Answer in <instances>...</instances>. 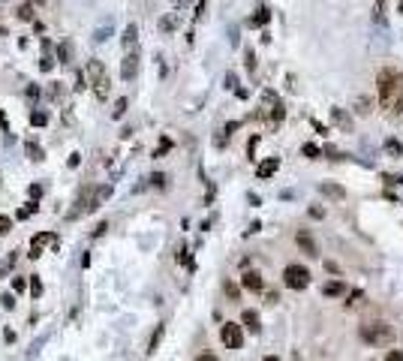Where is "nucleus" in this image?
Wrapping results in <instances>:
<instances>
[{
	"label": "nucleus",
	"mask_w": 403,
	"mask_h": 361,
	"mask_svg": "<svg viewBox=\"0 0 403 361\" xmlns=\"http://www.w3.org/2000/svg\"><path fill=\"white\" fill-rule=\"evenodd\" d=\"M12 265H15V253H9V256H6V262H0V274H6Z\"/></svg>",
	"instance_id": "31"
},
{
	"label": "nucleus",
	"mask_w": 403,
	"mask_h": 361,
	"mask_svg": "<svg viewBox=\"0 0 403 361\" xmlns=\"http://www.w3.org/2000/svg\"><path fill=\"white\" fill-rule=\"evenodd\" d=\"M355 111H358V114H370V111H373V102H370L367 96H361V99H358V108H355Z\"/></svg>",
	"instance_id": "22"
},
{
	"label": "nucleus",
	"mask_w": 403,
	"mask_h": 361,
	"mask_svg": "<svg viewBox=\"0 0 403 361\" xmlns=\"http://www.w3.org/2000/svg\"><path fill=\"white\" fill-rule=\"evenodd\" d=\"M151 184H154V187H166V175H160V172L151 175Z\"/></svg>",
	"instance_id": "32"
},
{
	"label": "nucleus",
	"mask_w": 403,
	"mask_h": 361,
	"mask_svg": "<svg viewBox=\"0 0 403 361\" xmlns=\"http://www.w3.org/2000/svg\"><path fill=\"white\" fill-rule=\"evenodd\" d=\"M9 229H12V220L9 217H0V235H6Z\"/></svg>",
	"instance_id": "33"
},
{
	"label": "nucleus",
	"mask_w": 403,
	"mask_h": 361,
	"mask_svg": "<svg viewBox=\"0 0 403 361\" xmlns=\"http://www.w3.org/2000/svg\"><path fill=\"white\" fill-rule=\"evenodd\" d=\"M169 148H172V139H163V142H160V148L154 151V157H163V154H166Z\"/></svg>",
	"instance_id": "28"
},
{
	"label": "nucleus",
	"mask_w": 403,
	"mask_h": 361,
	"mask_svg": "<svg viewBox=\"0 0 403 361\" xmlns=\"http://www.w3.org/2000/svg\"><path fill=\"white\" fill-rule=\"evenodd\" d=\"M358 334H361V340L370 343V346H391V343H394V328H391L388 322H382V319L364 322V325L358 328Z\"/></svg>",
	"instance_id": "2"
},
{
	"label": "nucleus",
	"mask_w": 403,
	"mask_h": 361,
	"mask_svg": "<svg viewBox=\"0 0 403 361\" xmlns=\"http://www.w3.org/2000/svg\"><path fill=\"white\" fill-rule=\"evenodd\" d=\"M268 108H271V111H268V124H271V127H277V124L286 117V108H283V102H280V99H274V105H268Z\"/></svg>",
	"instance_id": "14"
},
{
	"label": "nucleus",
	"mask_w": 403,
	"mask_h": 361,
	"mask_svg": "<svg viewBox=\"0 0 403 361\" xmlns=\"http://www.w3.org/2000/svg\"><path fill=\"white\" fill-rule=\"evenodd\" d=\"M15 15H18L21 21H30V18H33V9H30V3H21V6L15 9Z\"/></svg>",
	"instance_id": "21"
},
{
	"label": "nucleus",
	"mask_w": 403,
	"mask_h": 361,
	"mask_svg": "<svg viewBox=\"0 0 403 361\" xmlns=\"http://www.w3.org/2000/svg\"><path fill=\"white\" fill-rule=\"evenodd\" d=\"M310 217H313V220H322V217H325V211H322V208H310Z\"/></svg>",
	"instance_id": "41"
},
{
	"label": "nucleus",
	"mask_w": 403,
	"mask_h": 361,
	"mask_svg": "<svg viewBox=\"0 0 403 361\" xmlns=\"http://www.w3.org/2000/svg\"><path fill=\"white\" fill-rule=\"evenodd\" d=\"M385 361H403V352L400 349H391V352L385 355Z\"/></svg>",
	"instance_id": "38"
},
{
	"label": "nucleus",
	"mask_w": 403,
	"mask_h": 361,
	"mask_svg": "<svg viewBox=\"0 0 403 361\" xmlns=\"http://www.w3.org/2000/svg\"><path fill=\"white\" fill-rule=\"evenodd\" d=\"M136 72H139V54L136 51H129L126 57H123V66H120V75L129 81V78H136Z\"/></svg>",
	"instance_id": "7"
},
{
	"label": "nucleus",
	"mask_w": 403,
	"mask_h": 361,
	"mask_svg": "<svg viewBox=\"0 0 403 361\" xmlns=\"http://www.w3.org/2000/svg\"><path fill=\"white\" fill-rule=\"evenodd\" d=\"M268 21H271V9L259 6V9H256V15H250V18H247V27H265Z\"/></svg>",
	"instance_id": "10"
},
{
	"label": "nucleus",
	"mask_w": 403,
	"mask_h": 361,
	"mask_svg": "<svg viewBox=\"0 0 403 361\" xmlns=\"http://www.w3.org/2000/svg\"><path fill=\"white\" fill-rule=\"evenodd\" d=\"M385 3H388V0H376V6H373V15H376L379 24L385 21Z\"/></svg>",
	"instance_id": "24"
},
{
	"label": "nucleus",
	"mask_w": 403,
	"mask_h": 361,
	"mask_svg": "<svg viewBox=\"0 0 403 361\" xmlns=\"http://www.w3.org/2000/svg\"><path fill=\"white\" fill-rule=\"evenodd\" d=\"M220 340H223V346H226V349H241V346H244L241 325H235V322H226V325L220 328Z\"/></svg>",
	"instance_id": "5"
},
{
	"label": "nucleus",
	"mask_w": 403,
	"mask_h": 361,
	"mask_svg": "<svg viewBox=\"0 0 403 361\" xmlns=\"http://www.w3.org/2000/svg\"><path fill=\"white\" fill-rule=\"evenodd\" d=\"M322 295H328V298H340V295H346V283H343V280H331V283L322 286Z\"/></svg>",
	"instance_id": "13"
},
{
	"label": "nucleus",
	"mask_w": 403,
	"mask_h": 361,
	"mask_svg": "<svg viewBox=\"0 0 403 361\" xmlns=\"http://www.w3.org/2000/svg\"><path fill=\"white\" fill-rule=\"evenodd\" d=\"M54 66V60L51 57H42V63H39V69H51Z\"/></svg>",
	"instance_id": "43"
},
{
	"label": "nucleus",
	"mask_w": 403,
	"mask_h": 361,
	"mask_svg": "<svg viewBox=\"0 0 403 361\" xmlns=\"http://www.w3.org/2000/svg\"><path fill=\"white\" fill-rule=\"evenodd\" d=\"M126 111V99H117V105H114V117H120Z\"/></svg>",
	"instance_id": "34"
},
{
	"label": "nucleus",
	"mask_w": 403,
	"mask_h": 361,
	"mask_svg": "<svg viewBox=\"0 0 403 361\" xmlns=\"http://www.w3.org/2000/svg\"><path fill=\"white\" fill-rule=\"evenodd\" d=\"M30 124H33V127H45V124H48V114H45V111H33V114H30Z\"/></svg>",
	"instance_id": "23"
},
{
	"label": "nucleus",
	"mask_w": 403,
	"mask_h": 361,
	"mask_svg": "<svg viewBox=\"0 0 403 361\" xmlns=\"http://www.w3.org/2000/svg\"><path fill=\"white\" fill-rule=\"evenodd\" d=\"M295 241L304 247V253H310V256H316V244H313V238H310V232L307 229H298V235H295Z\"/></svg>",
	"instance_id": "15"
},
{
	"label": "nucleus",
	"mask_w": 403,
	"mask_h": 361,
	"mask_svg": "<svg viewBox=\"0 0 403 361\" xmlns=\"http://www.w3.org/2000/svg\"><path fill=\"white\" fill-rule=\"evenodd\" d=\"M376 87H379V102L382 108H388L391 114H403V72L394 66H382L376 75Z\"/></svg>",
	"instance_id": "1"
},
{
	"label": "nucleus",
	"mask_w": 403,
	"mask_h": 361,
	"mask_svg": "<svg viewBox=\"0 0 403 361\" xmlns=\"http://www.w3.org/2000/svg\"><path fill=\"white\" fill-rule=\"evenodd\" d=\"M24 286H27L24 277H12V292H24Z\"/></svg>",
	"instance_id": "29"
},
{
	"label": "nucleus",
	"mask_w": 403,
	"mask_h": 361,
	"mask_svg": "<svg viewBox=\"0 0 403 361\" xmlns=\"http://www.w3.org/2000/svg\"><path fill=\"white\" fill-rule=\"evenodd\" d=\"M331 117H334V124H337L340 130H346V133L352 130V117H349V114H343V108H331Z\"/></svg>",
	"instance_id": "16"
},
{
	"label": "nucleus",
	"mask_w": 403,
	"mask_h": 361,
	"mask_svg": "<svg viewBox=\"0 0 403 361\" xmlns=\"http://www.w3.org/2000/svg\"><path fill=\"white\" fill-rule=\"evenodd\" d=\"M256 145H259V136H253V139H250V142H247V154H250V157H253V154H256Z\"/></svg>",
	"instance_id": "35"
},
{
	"label": "nucleus",
	"mask_w": 403,
	"mask_h": 361,
	"mask_svg": "<svg viewBox=\"0 0 403 361\" xmlns=\"http://www.w3.org/2000/svg\"><path fill=\"white\" fill-rule=\"evenodd\" d=\"M277 169H280V160H277V157H268L265 163H259L256 175H259V178H271V175H274Z\"/></svg>",
	"instance_id": "12"
},
{
	"label": "nucleus",
	"mask_w": 403,
	"mask_h": 361,
	"mask_svg": "<svg viewBox=\"0 0 403 361\" xmlns=\"http://www.w3.org/2000/svg\"><path fill=\"white\" fill-rule=\"evenodd\" d=\"M105 229H108V223H99V226H96V229H93V238H99V235H102V232H105Z\"/></svg>",
	"instance_id": "44"
},
{
	"label": "nucleus",
	"mask_w": 403,
	"mask_h": 361,
	"mask_svg": "<svg viewBox=\"0 0 403 361\" xmlns=\"http://www.w3.org/2000/svg\"><path fill=\"white\" fill-rule=\"evenodd\" d=\"M196 361H217V358H214V355H199Z\"/></svg>",
	"instance_id": "45"
},
{
	"label": "nucleus",
	"mask_w": 403,
	"mask_h": 361,
	"mask_svg": "<svg viewBox=\"0 0 403 361\" xmlns=\"http://www.w3.org/2000/svg\"><path fill=\"white\" fill-rule=\"evenodd\" d=\"M247 69H250V72L256 69V54H253V51H247Z\"/></svg>",
	"instance_id": "39"
},
{
	"label": "nucleus",
	"mask_w": 403,
	"mask_h": 361,
	"mask_svg": "<svg viewBox=\"0 0 403 361\" xmlns=\"http://www.w3.org/2000/svg\"><path fill=\"white\" fill-rule=\"evenodd\" d=\"M241 283H244V289H250V292H262V289H265V280H262L259 271H244V274H241Z\"/></svg>",
	"instance_id": "6"
},
{
	"label": "nucleus",
	"mask_w": 403,
	"mask_h": 361,
	"mask_svg": "<svg viewBox=\"0 0 403 361\" xmlns=\"http://www.w3.org/2000/svg\"><path fill=\"white\" fill-rule=\"evenodd\" d=\"M87 75H90V84H93V90H96V96H99V99H105V96H108V90H111V84H108V72H105V66H102L99 60H90V63H87Z\"/></svg>",
	"instance_id": "3"
},
{
	"label": "nucleus",
	"mask_w": 403,
	"mask_h": 361,
	"mask_svg": "<svg viewBox=\"0 0 403 361\" xmlns=\"http://www.w3.org/2000/svg\"><path fill=\"white\" fill-rule=\"evenodd\" d=\"M382 181H385V184H400L403 178L400 175H382Z\"/></svg>",
	"instance_id": "40"
},
{
	"label": "nucleus",
	"mask_w": 403,
	"mask_h": 361,
	"mask_svg": "<svg viewBox=\"0 0 403 361\" xmlns=\"http://www.w3.org/2000/svg\"><path fill=\"white\" fill-rule=\"evenodd\" d=\"M385 151H388L391 157H400V154H403V145L397 142V139H385Z\"/></svg>",
	"instance_id": "19"
},
{
	"label": "nucleus",
	"mask_w": 403,
	"mask_h": 361,
	"mask_svg": "<svg viewBox=\"0 0 403 361\" xmlns=\"http://www.w3.org/2000/svg\"><path fill=\"white\" fill-rule=\"evenodd\" d=\"M51 241H54V235H48V232H39V235L33 238V244H30V253H27V256H30V259H36V256L42 253V247H45V244H51Z\"/></svg>",
	"instance_id": "9"
},
{
	"label": "nucleus",
	"mask_w": 403,
	"mask_h": 361,
	"mask_svg": "<svg viewBox=\"0 0 403 361\" xmlns=\"http://www.w3.org/2000/svg\"><path fill=\"white\" fill-rule=\"evenodd\" d=\"M283 283H286L289 289H307V286H310V271H307L304 265H286Z\"/></svg>",
	"instance_id": "4"
},
{
	"label": "nucleus",
	"mask_w": 403,
	"mask_h": 361,
	"mask_svg": "<svg viewBox=\"0 0 403 361\" xmlns=\"http://www.w3.org/2000/svg\"><path fill=\"white\" fill-rule=\"evenodd\" d=\"M241 322H244V328H250V334H259L262 331V319H259L256 310H244L241 313Z\"/></svg>",
	"instance_id": "8"
},
{
	"label": "nucleus",
	"mask_w": 403,
	"mask_h": 361,
	"mask_svg": "<svg viewBox=\"0 0 403 361\" xmlns=\"http://www.w3.org/2000/svg\"><path fill=\"white\" fill-rule=\"evenodd\" d=\"M30 295H33V298L42 295V283H39V277H30Z\"/></svg>",
	"instance_id": "26"
},
{
	"label": "nucleus",
	"mask_w": 403,
	"mask_h": 361,
	"mask_svg": "<svg viewBox=\"0 0 403 361\" xmlns=\"http://www.w3.org/2000/svg\"><path fill=\"white\" fill-rule=\"evenodd\" d=\"M319 193H322V196H328V199H346V190H343L340 184H331V181L319 184Z\"/></svg>",
	"instance_id": "11"
},
{
	"label": "nucleus",
	"mask_w": 403,
	"mask_h": 361,
	"mask_svg": "<svg viewBox=\"0 0 403 361\" xmlns=\"http://www.w3.org/2000/svg\"><path fill=\"white\" fill-rule=\"evenodd\" d=\"M400 12H403V0H400Z\"/></svg>",
	"instance_id": "48"
},
{
	"label": "nucleus",
	"mask_w": 403,
	"mask_h": 361,
	"mask_svg": "<svg viewBox=\"0 0 403 361\" xmlns=\"http://www.w3.org/2000/svg\"><path fill=\"white\" fill-rule=\"evenodd\" d=\"M358 301H361V289H352V292H349V301H346V307H355Z\"/></svg>",
	"instance_id": "30"
},
{
	"label": "nucleus",
	"mask_w": 403,
	"mask_h": 361,
	"mask_svg": "<svg viewBox=\"0 0 403 361\" xmlns=\"http://www.w3.org/2000/svg\"><path fill=\"white\" fill-rule=\"evenodd\" d=\"M0 36H6V30H3V27H0Z\"/></svg>",
	"instance_id": "47"
},
{
	"label": "nucleus",
	"mask_w": 403,
	"mask_h": 361,
	"mask_svg": "<svg viewBox=\"0 0 403 361\" xmlns=\"http://www.w3.org/2000/svg\"><path fill=\"white\" fill-rule=\"evenodd\" d=\"M301 154H304L307 160H319V157H322V148H316L313 142H307V145L301 148Z\"/></svg>",
	"instance_id": "18"
},
{
	"label": "nucleus",
	"mask_w": 403,
	"mask_h": 361,
	"mask_svg": "<svg viewBox=\"0 0 403 361\" xmlns=\"http://www.w3.org/2000/svg\"><path fill=\"white\" fill-rule=\"evenodd\" d=\"M0 301H3V307H6V310H12V307H15V301H12V295H9V292H6V295H0Z\"/></svg>",
	"instance_id": "37"
},
{
	"label": "nucleus",
	"mask_w": 403,
	"mask_h": 361,
	"mask_svg": "<svg viewBox=\"0 0 403 361\" xmlns=\"http://www.w3.org/2000/svg\"><path fill=\"white\" fill-rule=\"evenodd\" d=\"M27 151H30V154H33V160H42V151H39V148H36V145H33V142H27Z\"/></svg>",
	"instance_id": "36"
},
{
	"label": "nucleus",
	"mask_w": 403,
	"mask_h": 361,
	"mask_svg": "<svg viewBox=\"0 0 403 361\" xmlns=\"http://www.w3.org/2000/svg\"><path fill=\"white\" fill-rule=\"evenodd\" d=\"M57 60H60V63H69V42H60V48H57Z\"/></svg>",
	"instance_id": "25"
},
{
	"label": "nucleus",
	"mask_w": 403,
	"mask_h": 361,
	"mask_svg": "<svg viewBox=\"0 0 403 361\" xmlns=\"http://www.w3.org/2000/svg\"><path fill=\"white\" fill-rule=\"evenodd\" d=\"M265 361H280V358H277V355H268V358H265Z\"/></svg>",
	"instance_id": "46"
},
{
	"label": "nucleus",
	"mask_w": 403,
	"mask_h": 361,
	"mask_svg": "<svg viewBox=\"0 0 403 361\" xmlns=\"http://www.w3.org/2000/svg\"><path fill=\"white\" fill-rule=\"evenodd\" d=\"M163 331H166V325H157V331H154V337H151V343H148V352H154V349L160 346V340H163Z\"/></svg>",
	"instance_id": "20"
},
{
	"label": "nucleus",
	"mask_w": 403,
	"mask_h": 361,
	"mask_svg": "<svg viewBox=\"0 0 403 361\" xmlns=\"http://www.w3.org/2000/svg\"><path fill=\"white\" fill-rule=\"evenodd\" d=\"M33 211H36V202H27V208H21V211H18V220H27Z\"/></svg>",
	"instance_id": "27"
},
{
	"label": "nucleus",
	"mask_w": 403,
	"mask_h": 361,
	"mask_svg": "<svg viewBox=\"0 0 403 361\" xmlns=\"http://www.w3.org/2000/svg\"><path fill=\"white\" fill-rule=\"evenodd\" d=\"M136 39H139V27L136 24H126V30H123V48H136Z\"/></svg>",
	"instance_id": "17"
},
{
	"label": "nucleus",
	"mask_w": 403,
	"mask_h": 361,
	"mask_svg": "<svg viewBox=\"0 0 403 361\" xmlns=\"http://www.w3.org/2000/svg\"><path fill=\"white\" fill-rule=\"evenodd\" d=\"M226 292H229V298H232V301H238V289H235L232 283H226Z\"/></svg>",
	"instance_id": "42"
}]
</instances>
